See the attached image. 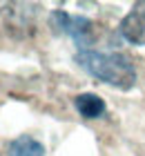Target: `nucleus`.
Instances as JSON below:
<instances>
[{
  "mask_svg": "<svg viewBox=\"0 0 145 156\" xmlns=\"http://www.w3.org/2000/svg\"><path fill=\"white\" fill-rule=\"evenodd\" d=\"M118 31H121V36L127 42H132V45H136V47L145 45V0L132 5V9L127 11V16L121 20Z\"/></svg>",
  "mask_w": 145,
  "mask_h": 156,
  "instance_id": "nucleus-3",
  "label": "nucleus"
},
{
  "mask_svg": "<svg viewBox=\"0 0 145 156\" xmlns=\"http://www.w3.org/2000/svg\"><path fill=\"white\" fill-rule=\"evenodd\" d=\"M49 27L56 34H65V36H71L74 42L81 47V51H85L92 42L94 36V23L85 16H71L67 11L56 9L49 13Z\"/></svg>",
  "mask_w": 145,
  "mask_h": 156,
  "instance_id": "nucleus-2",
  "label": "nucleus"
},
{
  "mask_svg": "<svg viewBox=\"0 0 145 156\" xmlns=\"http://www.w3.org/2000/svg\"><path fill=\"white\" fill-rule=\"evenodd\" d=\"M9 156H45V145L34 136H18L9 143Z\"/></svg>",
  "mask_w": 145,
  "mask_h": 156,
  "instance_id": "nucleus-5",
  "label": "nucleus"
},
{
  "mask_svg": "<svg viewBox=\"0 0 145 156\" xmlns=\"http://www.w3.org/2000/svg\"><path fill=\"white\" fill-rule=\"evenodd\" d=\"M74 107L83 118H100L105 114V101L98 94H92V91L78 94L74 98Z\"/></svg>",
  "mask_w": 145,
  "mask_h": 156,
  "instance_id": "nucleus-4",
  "label": "nucleus"
},
{
  "mask_svg": "<svg viewBox=\"0 0 145 156\" xmlns=\"http://www.w3.org/2000/svg\"><path fill=\"white\" fill-rule=\"evenodd\" d=\"M78 67H83L89 76L96 80L112 85L121 91H129L136 85V69L132 60L121 51H96V49H85L78 51L76 58Z\"/></svg>",
  "mask_w": 145,
  "mask_h": 156,
  "instance_id": "nucleus-1",
  "label": "nucleus"
}]
</instances>
